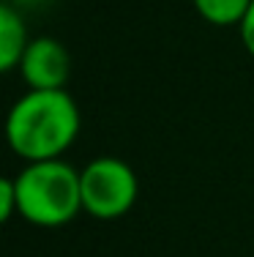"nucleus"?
Returning <instances> with one entry per match:
<instances>
[{"mask_svg":"<svg viewBox=\"0 0 254 257\" xmlns=\"http://www.w3.org/2000/svg\"><path fill=\"white\" fill-rule=\"evenodd\" d=\"M82 186V211L99 222H112L131 211L140 194L137 173L123 162L112 156H99L80 170Z\"/></svg>","mask_w":254,"mask_h":257,"instance_id":"7ed1b4c3","label":"nucleus"},{"mask_svg":"<svg viewBox=\"0 0 254 257\" xmlns=\"http://www.w3.org/2000/svg\"><path fill=\"white\" fill-rule=\"evenodd\" d=\"M80 134V107L60 90H28L6 118L9 148L25 162L60 159Z\"/></svg>","mask_w":254,"mask_h":257,"instance_id":"f257e3e1","label":"nucleus"},{"mask_svg":"<svg viewBox=\"0 0 254 257\" xmlns=\"http://www.w3.org/2000/svg\"><path fill=\"white\" fill-rule=\"evenodd\" d=\"M17 69L30 90H60L66 88V79H69L71 58L58 39L39 36V39H30Z\"/></svg>","mask_w":254,"mask_h":257,"instance_id":"20e7f679","label":"nucleus"},{"mask_svg":"<svg viewBox=\"0 0 254 257\" xmlns=\"http://www.w3.org/2000/svg\"><path fill=\"white\" fill-rule=\"evenodd\" d=\"M28 44L30 39L22 17L9 3H3L0 6V69L14 71L20 66L22 55H25Z\"/></svg>","mask_w":254,"mask_h":257,"instance_id":"39448f33","label":"nucleus"},{"mask_svg":"<svg viewBox=\"0 0 254 257\" xmlns=\"http://www.w3.org/2000/svg\"><path fill=\"white\" fill-rule=\"evenodd\" d=\"M17 213V189H14V178H3L0 181V219L9 222Z\"/></svg>","mask_w":254,"mask_h":257,"instance_id":"0eeeda50","label":"nucleus"},{"mask_svg":"<svg viewBox=\"0 0 254 257\" xmlns=\"http://www.w3.org/2000/svg\"><path fill=\"white\" fill-rule=\"evenodd\" d=\"M17 213L36 227L69 224L82 211L80 170L63 159L30 162L14 178Z\"/></svg>","mask_w":254,"mask_h":257,"instance_id":"f03ea898","label":"nucleus"},{"mask_svg":"<svg viewBox=\"0 0 254 257\" xmlns=\"http://www.w3.org/2000/svg\"><path fill=\"white\" fill-rule=\"evenodd\" d=\"M197 14L202 17L208 25L216 28H238L240 20L246 17L251 0H191Z\"/></svg>","mask_w":254,"mask_h":257,"instance_id":"423d86ee","label":"nucleus"},{"mask_svg":"<svg viewBox=\"0 0 254 257\" xmlns=\"http://www.w3.org/2000/svg\"><path fill=\"white\" fill-rule=\"evenodd\" d=\"M240 41H243V47H246V52L254 55V0H251V6H249V11H246V17L240 20Z\"/></svg>","mask_w":254,"mask_h":257,"instance_id":"6e6552de","label":"nucleus"}]
</instances>
